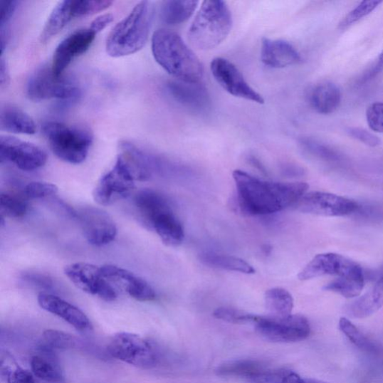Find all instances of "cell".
Listing matches in <instances>:
<instances>
[{"label": "cell", "mask_w": 383, "mask_h": 383, "mask_svg": "<svg viewBox=\"0 0 383 383\" xmlns=\"http://www.w3.org/2000/svg\"><path fill=\"white\" fill-rule=\"evenodd\" d=\"M233 179L240 209L252 216L273 214L296 206L308 189L305 183L263 181L238 169L233 172Z\"/></svg>", "instance_id": "6da1fadb"}, {"label": "cell", "mask_w": 383, "mask_h": 383, "mask_svg": "<svg viewBox=\"0 0 383 383\" xmlns=\"http://www.w3.org/2000/svg\"><path fill=\"white\" fill-rule=\"evenodd\" d=\"M152 42L154 60L169 75L177 80L200 83L204 66L178 33L160 28L154 33Z\"/></svg>", "instance_id": "7a4b0ae2"}, {"label": "cell", "mask_w": 383, "mask_h": 383, "mask_svg": "<svg viewBox=\"0 0 383 383\" xmlns=\"http://www.w3.org/2000/svg\"><path fill=\"white\" fill-rule=\"evenodd\" d=\"M134 204L142 224L154 231L164 244L175 247L183 243V225L164 195L153 189H142L135 196Z\"/></svg>", "instance_id": "3957f363"}, {"label": "cell", "mask_w": 383, "mask_h": 383, "mask_svg": "<svg viewBox=\"0 0 383 383\" xmlns=\"http://www.w3.org/2000/svg\"><path fill=\"white\" fill-rule=\"evenodd\" d=\"M154 16L152 2H140L110 33L106 50L108 55L120 58L139 52L148 41Z\"/></svg>", "instance_id": "277c9868"}, {"label": "cell", "mask_w": 383, "mask_h": 383, "mask_svg": "<svg viewBox=\"0 0 383 383\" xmlns=\"http://www.w3.org/2000/svg\"><path fill=\"white\" fill-rule=\"evenodd\" d=\"M232 25L231 12L226 2L204 1L189 28L188 39L198 50H212L226 40Z\"/></svg>", "instance_id": "5b68a950"}, {"label": "cell", "mask_w": 383, "mask_h": 383, "mask_svg": "<svg viewBox=\"0 0 383 383\" xmlns=\"http://www.w3.org/2000/svg\"><path fill=\"white\" fill-rule=\"evenodd\" d=\"M43 131L57 157L75 165L85 160L93 142L90 131L56 122L44 124Z\"/></svg>", "instance_id": "8992f818"}, {"label": "cell", "mask_w": 383, "mask_h": 383, "mask_svg": "<svg viewBox=\"0 0 383 383\" xmlns=\"http://www.w3.org/2000/svg\"><path fill=\"white\" fill-rule=\"evenodd\" d=\"M78 85L73 80L55 75L52 67L41 68L28 79L26 85L27 97L36 102L56 99L73 103L80 97Z\"/></svg>", "instance_id": "52a82bcc"}, {"label": "cell", "mask_w": 383, "mask_h": 383, "mask_svg": "<svg viewBox=\"0 0 383 383\" xmlns=\"http://www.w3.org/2000/svg\"><path fill=\"white\" fill-rule=\"evenodd\" d=\"M108 351L113 358L144 369L155 367L159 360L155 347L134 333L115 335L108 345Z\"/></svg>", "instance_id": "ba28073f"}, {"label": "cell", "mask_w": 383, "mask_h": 383, "mask_svg": "<svg viewBox=\"0 0 383 383\" xmlns=\"http://www.w3.org/2000/svg\"><path fill=\"white\" fill-rule=\"evenodd\" d=\"M254 324L260 335L273 342H298L306 340L311 333L310 323L300 315L286 317L256 315Z\"/></svg>", "instance_id": "9c48e42d"}, {"label": "cell", "mask_w": 383, "mask_h": 383, "mask_svg": "<svg viewBox=\"0 0 383 383\" xmlns=\"http://www.w3.org/2000/svg\"><path fill=\"white\" fill-rule=\"evenodd\" d=\"M135 179L122 159L117 156L112 169L102 177L94 189L95 201L103 206L110 205L127 198L135 188Z\"/></svg>", "instance_id": "30bf717a"}, {"label": "cell", "mask_w": 383, "mask_h": 383, "mask_svg": "<svg viewBox=\"0 0 383 383\" xmlns=\"http://www.w3.org/2000/svg\"><path fill=\"white\" fill-rule=\"evenodd\" d=\"M64 271L70 281L83 292L106 302L117 299V293L103 275L101 268L92 263L78 262L68 265Z\"/></svg>", "instance_id": "8fae6325"}, {"label": "cell", "mask_w": 383, "mask_h": 383, "mask_svg": "<svg viewBox=\"0 0 383 383\" xmlns=\"http://www.w3.org/2000/svg\"><path fill=\"white\" fill-rule=\"evenodd\" d=\"M48 156L38 146L9 136L0 137V162L11 163L25 172L46 164Z\"/></svg>", "instance_id": "7c38bea8"}, {"label": "cell", "mask_w": 383, "mask_h": 383, "mask_svg": "<svg viewBox=\"0 0 383 383\" xmlns=\"http://www.w3.org/2000/svg\"><path fill=\"white\" fill-rule=\"evenodd\" d=\"M211 70L218 84L230 95L258 105L264 104L262 95L248 84L238 68L226 58H214Z\"/></svg>", "instance_id": "4fadbf2b"}, {"label": "cell", "mask_w": 383, "mask_h": 383, "mask_svg": "<svg viewBox=\"0 0 383 383\" xmlns=\"http://www.w3.org/2000/svg\"><path fill=\"white\" fill-rule=\"evenodd\" d=\"M298 211L321 216H345L356 212L359 204L355 201L324 193L313 191L306 193L296 204Z\"/></svg>", "instance_id": "5bb4252c"}, {"label": "cell", "mask_w": 383, "mask_h": 383, "mask_svg": "<svg viewBox=\"0 0 383 383\" xmlns=\"http://www.w3.org/2000/svg\"><path fill=\"white\" fill-rule=\"evenodd\" d=\"M81 224L88 243L103 246L112 242L117 235L114 220L104 210L95 207H85L75 212Z\"/></svg>", "instance_id": "9a60e30c"}, {"label": "cell", "mask_w": 383, "mask_h": 383, "mask_svg": "<svg viewBox=\"0 0 383 383\" xmlns=\"http://www.w3.org/2000/svg\"><path fill=\"white\" fill-rule=\"evenodd\" d=\"M363 273L362 268L356 262L341 255L324 253L316 256L301 271L298 278L307 281L323 276L347 277Z\"/></svg>", "instance_id": "2e32d148"}, {"label": "cell", "mask_w": 383, "mask_h": 383, "mask_svg": "<svg viewBox=\"0 0 383 383\" xmlns=\"http://www.w3.org/2000/svg\"><path fill=\"white\" fill-rule=\"evenodd\" d=\"M97 33L92 28L80 29L65 38L56 48L52 70L58 77L63 76L64 70L76 58L90 48Z\"/></svg>", "instance_id": "e0dca14e"}, {"label": "cell", "mask_w": 383, "mask_h": 383, "mask_svg": "<svg viewBox=\"0 0 383 383\" xmlns=\"http://www.w3.org/2000/svg\"><path fill=\"white\" fill-rule=\"evenodd\" d=\"M101 271L110 283L122 288L132 298L141 302L156 299L157 294L153 288L134 273L111 264L105 265Z\"/></svg>", "instance_id": "ac0fdd59"}, {"label": "cell", "mask_w": 383, "mask_h": 383, "mask_svg": "<svg viewBox=\"0 0 383 383\" xmlns=\"http://www.w3.org/2000/svg\"><path fill=\"white\" fill-rule=\"evenodd\" d=\"M38 303L43 310L63 319L81 332L93 330V324L85 314L75 305L53 294L41 292Z\"/></svg>", "instance_id": "d6986e66"}, {"label": "cell", "mask_w": 383, "mask_h": 383, "mask_svg": "<svg viewBox=\"0 0 383 383\" xmlns=\"http://www.w3.org/2000/svg\"><path fill=\"white\" fill-rule=\"evenodd\" d=\"M166 90L174 101L192 111L203 112L211 107L208 90L200 83L170 81L167 83Z\"/></svg>", "instance_id": "ffe728a7"}, {"label": "cell", "mask_w": 383, "mask_h": 383, "mask_svg": "<svg viewBox=\"0 0 383 383\" xmlns=\"http://www.w3.org/2000/svg\"><path fill=\"white\" fill-rule=\"evenodd\" d=\"M261 60L273 68H284L302 62L300 53L284 40L264 38L261 41Z\"/></svg>", "instance_id": "44dd1931"}, {"label": "cell", "mask_w": 383, "mask_h": 383, "mask_svg": "<svg viewBox=\"0 0 383 383\" xmlns=\"http://www.w3.org/2000/svg\"><path fill=\"white\" fill-rule=\"evenodd\" d=\"M119 157L125 162L136 181L150 179L161 167L158 159L145 153L135 145L126 141L120 144Z\"/></svg>", "instance_id": "7402d4cb"}, {"label": "cell", "mask_w": 383, "mask_h": 383, "mask_svg": "<svg viewBox=\"0 0 383 383\" xmlns=\"http://www.w3.org/2000/svg\"><path fill=\"white\" fill-rule=\"evenodd\" d=\"M270 369L266 364L258 360H239L220 364L216 373L219 377L244 378L261 383Z\"/></svg>", "instance_id": "603a6c76"}, {"label": "cell", "mask_w": 383, "mask_h": 383, "mask_svg": "<svg viewBox=\"0 0 383 383\" xmlns=\"http://www.w3.org/2000/svg\"><path fill=\"white\" fill-rule=\"evenodd\" d=\"M308 100L317 112L329 115L340 107L342 102L341 90L332 83H320L308 91Z\"/></svg>", "instance_id": "cb8c5ba5"}, {"label": "cell", "mask_w": 383, "mask_h": 383, "mask_svg": "<svg viewBox=\"0 0 383 383\" xmlns=\"http://www.w3.org/2000/svg\"><path fill=\"white\" fill-rule=\"evenodd\" d=\"M39 349L41 355L33 357L31 361L33 374L43 381L61 382L64 378L63 374L53 349L46 345L41 346Z\"/></svg>", "instance_id": "d4e9b609"}, {"label": "cell", "mask_w": 383, "mask_h": 383, "mask_svg": "<svg viewBox=\"0 0 383 383\" xmlns=\"http://www.w3.org/2000/svg\"><path fill=\"white\" fill-rule=\"evenodd\" d=\"M0 126L13 134L33 135L37 126L33 117L19 108L6 106L1 110Z\"/></svg>", "instance_id": "484cf974"}, {"label": "cell", "mask_w": 383, "mask_h": 383, "mask_svg": "<svg viewBox=\"0 0 383 383\" xmlns=\"http://www.w3.org/2000/svg\"><path fill=\"white\" fill-rule=\"evenodd\" d=\"M73 19H76L75 10H73V1L65 0L58 3L52 11L43 27L41 36V41L46 42L60 33Z\"/></svg>", "instance_id": "4316f807"}, {"label": "cell", "mask_w": 383, "mask_h": 383, "mask_svg": "<svg viewBox=\"0 0 383 383\" xmlns=\"http://www.w3.org/2000/svg\"><path fill=\"white\" fill-rule=\"evenodd\" d=\"M199 1L194 0H169L162 4L160 19L168 25H179L186 22L196 11Z\"/></svg>", "instance_id": "83f0119b"}, {"label": "cell", "mask_w": 383, "mask_h": 383, "mask_svg": "<svg viewBox=\"0 0 383 383\" xmlns=\"http://www.w3.org/2000/svg\"><path fill=\"white\" fill-rule=\"evenodd\" d=\"M383 306V281L379 279L376 285L364 296L349 307L352 317L364 318L377 313Z\"/></svg>", "instance_id": "f1b7e54d"}, {"label": "cell", "mask_w": 383, "mask_h": 383, "mask_svg": "<svg viewBox=\"0 0 383 383\" xmlns=\"http://www.w3.org/2000/svg\"><path fill=\"white\" fill-rule=\"evenodd\" d=\"M201 261L214 268L238 272L244 274H254L256 270L251 264L242 258L214 253H204L200 256Z\"/></svg>", "instance_id": "f546056e"}, {"label": "cell", "mask_w": 383, "mask_h": 383, "mask_svg": "<svg viewBox=\"0 0 383 383\" xmlns=\"http://www.w3.org/2000/svg\"><path fill=\"white\" fill-rule=\"evenodd\" d=\"M264 303L271 316L286 317L292 315L293 298L291 294L284 288L269 289L265 293Z\"/></svg>", "instance_id": "4dcf8cb0"}, {"label": "cell", "mask_w": 383, "mask_h": 383, "mask_svg": "<svg viewBox=\"0 0 383 383\" xmlns=\"http://www.w3.org/2000/svg\"><path fill=\"white\" fill-rule=\"evenodd\" d=\"M364 285V274L337 278L324 289L340 293L346 298L358 297Z\"/></svg>", "instance_id": "1f68e13d"}, {"label": "cell", "mask_w": 383, "mask_h": 383, "mask_svg": "<svg viewBox=\"0 0 383 383\" xmlns=\"http://www.w3.org/2000/svg\"><path fill=\"white\" fill-rule=\"evenodd\" d=\"M2 216L21 218L25 216L28 210L26 200L20 195L12 193H2L0 197Z\"/></svg>", "instance_id": "d6a6232c"}, {"label": "cell", "mask_w": 383, "mask_h": 383, "mask_svg": "<svg viewBox=\"0 0 383 383\" xmlns=\"http://www.w3.org/2000/svg\"><path fill=\"white\" fill-rule=\"evenodd\" d=\"M340 327L341 331L345 335L352 345H355L356 347L364 351H375L376 347L374 344L348 319L345 318H341L340 321Z\"/></svg>", "instance_id": "836d02e7"}, {"label": "cell", "mask_w": 383, "mask_h": 383, "mask_svg": "<svg viewBox=\"0 0 383 383\" xmlns=\"http://www.w3.org/2000/svg\"><path fill=\"white\" fill-rule=\"evenodd\" d=\"M381 4H382V1H377V0L362 2L347 14L338 27L341 29H346L357 23L364 18L369 16Z\"/></svg>", "instance_id": "e575fe53"}, {"label": "cell", "mask_w": 383, "mask_h": 383, "mask_svg": "<svg viewBox=\"0 0 383 383\" xmlns=\"http://www.w3.org/2000/svg\"><path fill=\"white\" fill-rule=\"evenodd\" d=\"M46 345L52 349L69 350L76 346V338L71 335L56 330H48L43 333Z\"/></svg>", "instance_id": "d590c367"}, {"label": "cell", "mask_w": 383, "mask_h": 383, "mask_svg": "<svg viewBox=\"0 0 383 383\" xmlns=\"http://www.w3.org/2000/svg\"><path fill=\"white\" fill-rule=\"evenodd\" d=\"M214 316L219 320L234 324L254 323L256 318V315L230 307L218 308L214 311Z\"/></svg>", "instance_id": "8d00e7d4"}, {"label": "cell", "mask_w": 383, "mask_h": 383, "mask_svg": "<svg viewBox=\"0 0 383 383\" xmlns=\"http://www.w3.org/2000/svg\"><path fill=\"white\" fill-rule=\"evenodd\" d=\"M112 4V2L109 0H82L73 1V9L76 18H82L105 11Z\"/></svg>", "instance_id": "74e56055"}, {"label": "cell", "mask_w": 383, "mask_h": 383, "mask_svg": "<svg viewBox=\"0 0 383 383\" xmlns=\"http://www.w3.org/2000/svg\"><path fill=\"white\" fill-rule=\"evenodd\" d=\"M0 373L2 377L6 378L8 383H36L33 374L18 365L13 368L1 363Z\"/></svg>", "instance_id": "f35d334b"}, {"label": "cell", "mask_w": 383, "mask_h": 383, "mask_svg": "<svg viewBox=\"0 0 383 383\" xmlns=\"http://www.w3.org/2000/svg\"><path fill=\"white\" fill-rule=\"evenodd\" d=\"M24 193L28 199H43L56 195L58 193V187L53 184L35 182L28 183L25 187Z\"/></svg>", "instance_id": "ab89813d"}, {"label": "cell", "mask_w": 383, "mask_h": 383, "mask_svg": "<svg viewBox=\"0 0 383 383\" xmlns=\"http://www.w3.org/2000/svg\"><path fill=\"white\" fill-rule=\"evenodd\" d=\"M303 148L315 157L325 159H336L337 155L335 152L318 142L311 139H303L300 141Z\"/></svg>", "instance_id": "60d3db41"}, {"label": "cell", "mask_w": 383, "mask_h": 383, "mask_svg": "<svg viewBox=\"0 0 383 383\" xmlns=\"http://www.w3.org/2000/svg\"><path fill=\"white\" fill-rule=\"evenodd\" d=\"M368 126L374 132H383V103H374L366 111Z\"/></svg>", "instance_id": "b9f144b4"}, {"label": "cell", "mask_w": 383, "mask_h": 383, "mask_svg": "<svg viewBox=\"0 0 383 383\" xmlns=\"http://www.w3.org/2000/svg\"><path fill=\"white\" fill-rule=\"evenodd\" d=\"M18 1H6L2 3L1 14H0V36L7 37L6 27L11 20L18 7Z\"/></svg>", "instance_id": "7bdbcfd3"}, {"label": "cell", "mask_w": 383, "mask_h": 383, "mask_svg": "<svg viewBox=\"0 0 383 383\" xmlns=\"http://www.w3.org/2000/svg\"><path fill=\"white\" fill-rule=\"evenodd\" d=\"M348 132L353 138L368 146L376 147L380 144V140L376 135L364 129L351 127L348 130Z\"/></svg>", "instance_id": "ee69618b"}, {"label": "cell", "mask_w": 383, "mask_h": 383, "mask_svg": "<svg viewBox=\"0 0 383 383\" xmlns=\"http://www.w3.org/2000/svg\"><path fill=\"white\" fill-rule=\"evenodd\" d=\"M23 279L28 284L41 288L49 289L53 286V281L48 276L38 273H26Z\"/></svg>", "instance_id": "f6af8a7d"}, {"label": "cell", "mask_w": 383, "mask_h": 383, "mask_svg": "<svg viewBox=\"0 0 383 383\" xmlns=\"http://www.w3.org/2000/svg\"><path fill=\"white\" fill-rule=\"evenodd\" d=\"M114 20L112 14H105L95 19L91 23L90 28L97 34L104 31Z\"/></svg>", "instance_id": "bcb514c9"}, {"label": "cell", "mask_w": 383, "mask_h": 383, "mask_svg": "<svg viewBox=\"0 0 383 383\" xmlns=\"http://www.w3.org/2000/svg\"><path fill=\"white\" fill-rule=\"evenodd\" d=\"M10 83V75L7 63L4 60V57H1L0 61V87L1 90L7 88Z\"/></svg>", "instance_id": "7dc6e473"}, {"label": "cell", "mask_w": 383, "mask_h": 383, "mask_svg": "<svg viewBox=\"0 0 383 383\" xmlns=\"http://www.w3.org/2000/svg\"><path fill=\"white\" fill-rule=\"evenodd\" d=\"M383 71V49L380 53L374 66L367 73L365 80H372Z\"/></svg>", "instance_id": "c3c4849f"}, {"label": "cell", "mask_w": 383, "mask_h": 383, "mask_svg": "<svg viewBox=\"0 0 383 383\" xmlns=\"http://www.w3.org/2000/svg\"><path fill=\"white\" fill-rule=\"evenodd\" d=\"M303 378L297 373L290 371L284 377L282 383H301Z\"/></svg>", "instance_id": "681fc988"}, {"label": "cell", "mask_w": 383, "mask_h": 383, "mask_svg": "<svg viewBox=\"0 0 383 383\" xmlns=\"http://www.w3.org/2000/svg\"><path fill=\"white\" fill-rule=\"evenodd\" d=\"M301 383H328L313 379H303Z\"/></svg>", "instance_id": "f907efd6"}, {"label": "cell", "mask_w": 383, "mask_h": 383, "mask_svg": "<svg viewBox=\"0 0 383 383\" xmlns=\"http://www.w3.org/2000/svg\"><path fill=\"white\" fill-rule=\"evenodd\" d=\"M382 281H383V278H382Z\"/></svg>", "instance_id": "816d5d0a"}]
</instances>
